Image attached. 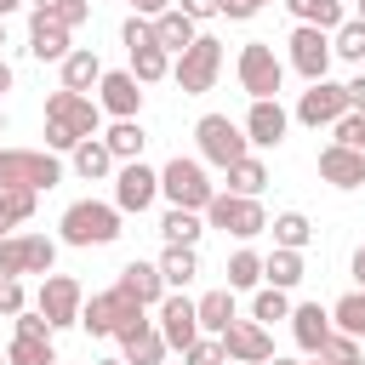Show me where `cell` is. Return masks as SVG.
<instances>
[{
	"label": "cell",
	"mask_w": 365,
	"mask_h": 365,
	"mask_svg": "<svg viewBox=\"0 0 365 365\" xmlns=\"http://www.w3.org/2000/svg\"><path fill=\"white\" fill-rule=\"evenodd\" d=\"M262 6L257 0H217V17H234V23H245V17H257Z\"/></svg>",
	"instance_id": "7dc6e473"
},
{
	"label": "cell",
	"mask_w": 365,
	"mask_h": 365,
	"mask_svg": "<svg viewBox=\"0 0 365 365\" xmlns=\"http://www.w3.org/2000/svg\"><path fill=\"white\" fill-rule=\"evenodd\" d=\"M331 143H342V148L365 154V114H342V120L331 125Z\"/></svg>",
	"instance_id": "7bdbcfd3"
},
{
	"label": "cell",
	"mask_w": 365,
	"mask_h": 365,
	"mask_svg": "<svg viewBox=\"0 0 365 365\" xmlns=\"http://www.w3.org/2000/svg\"><path fill=\"white\" fill-rule=\"evenodd\" d=\"M17 336H51V325H46L34 308H23V314H17Z\"/></svg>",
	"instance_id": "c3c4849f"
},
{
	"label": "cell",
	"mask_w": 365,
	"mask_h": 365,
	"mask_svg": "<svg viewBox=\"0 0 365 365\" xmlns=\"http://www.w3.org/2000/svg\"><path fill=\"white\" fill-rule=\"evenodd\" d=\"M6 359L11 365H57V348H51V336H11Z\"/></svg>",
	"instance_id": "ab89813d"
},
{
	"label": "cell",
	"mask_w": 365,
	"mask_h": 365,
	"mask_svg": "<svg viewBox=\"0 0 365 365\" xmlns=\"http://www.w3.org/2000/svg\"><path fill=\"white\" fill-rule=\"evenodd\" d=\"M160 234H165V245H200V234H205V217L200 211H165L160 217Z\"/></svg>",
	"instance_id": "1f68e13d"
},
{
	"label": "cell",
	"mask_w": 365,
	"mask_h": 365,
	"mask_svg": "<svg viewBox=\"0 0 365 365\" xmlns=\"http://www.w3.org/2000/svg\"><path fill=\"white\" fill-rule=\"evenodd\" d=\"M29 51H34L40 63H63L74 46H68V29H63V23H51V17L34 11V17H29Z\"/></svg>",
	"instance_id": "603a6c76"
},
{
	"label": "cell",
	"mask_w": 365,
	"mask_h": 365,
	"mask_svg": "<svg viewBox=\"0 0 365 365\" xmlns=\"http://www.w3.org/2000/svg\"><path fill=\"white\" fill-rule=\"evenodd\" d=\"M0 137H6V108H0Z\"/></svg>",
	"instance_id": "91938a15"
},
{
	"label": "cell",
	"mask_w": 365,
	"mask_h": 365,
	"mask_svg": "<svg viewBox=\"0 0 365 365\" xmlns=\"http://www.w3.org/2000/svg\"><path fill=\"white\" fill-rule=\"evenodd\" d=\"M57 68H63V91H80V97L103 80V63H97V51H91V46H74Z\"/></svg>",
	"instance_id": "484cf974"
},
{
	"label": "cell",
	"mask_w": 365,
	"mask_h": 365,
	"mask_svg": "<svg viewBox=\"0 0 365 365\" xmlns=\"http://www.w3.org/2000/svg\"><path fill=\"white\" fill-rule=\"evenodd\" d=\"M97 108L114 114V120H137L143 86L131 80V68H103V80H97Z\"/></svg>",
	"instance_id": "e0dca14e"
},
{
	"label": "cell",
	"mask_w": 365,
	"mask_h": 365,
	"mask_svg": "<svg viewBox=\"0 0 365 365\" xmlns=\"http://www.w3.org/2000/svg\"><path fill=\"white\" fill-rule=\"evenodd\" d=\"M0 365H11V359H0Z\"/></svg>",
	"instance_id": "e7e4bbea"
},
{
	"label": "cell",
	"mask_w": 365,
	"mask_h": 365,
	"mask_svg": "<svg viewBox=\"0 0 365 365\" xmlns=\"http://www.w3.org/2000/svg\"><path fill=\"white\" fill-rule=\"evenodd\" d=\"M348 365H365V359H348Z\"/></svg>",
	"instance_id": "6125c7cd"
},
{
	"label": "cell",
	"mask_w": 365,
	"mask_h": 365,
	"mask_svg": "<svg viewBox=\"0 0 365 365\" xmlns=\"http://www.w3.org/2000/svg\"><path fill=\"white\" fill-rule=\"evenodd\" d=\"M171 74V57L160 51V46H131V80L137 86H154V80H165Z\"/></svg>",
	"instance_id": "8d00e7d4"
},
{
	"label": "cell",
	"mask_w": 365,
	"mask_h": 365,
	"mask_svg": "<svg viewBox=\"0 0 365 365\" xmlns=\"http://www.w3.org/2000/svg\"><path fill=\"white\" fill-rule=\"evenodd\" d=\"M251 319H257V325H274V319H291V291H274V285H257V297H251Z\"/></svg>",
	"instance_id": "f35d334b"
},
{
	"label": "cell",
	"mask_w": 365,
	"mask_h": 365,
	"mask_svg": "<svg viewBox=\"0 0 365 365\" xmlns=\"http://www.w3.org/2000/svg\"><path fill=\"white\" fill-rule=\"evenodd\" d=\"M354 279H359V291H365V245L354 251Z\"/></svg>",
	"instance_id": "f5cc1de1"
},
{
	"label": "cell",
	"mask_w": 365,
	"mask_h": 365,
	"mask_svg": "<svg viewBox=\"0 0 365 365\" xmlns=\"http://www.w3.org/2000/svg\"><path fill=\"white\" fill-rule=\"evenodd\" d=\"M342 114H348V91H342L336 80H314V86L297 97V120L314 125V131H319V125H336Z\"/></svg>",
	"instance_id": "2e32d148"
},
{
	"label": "cell",
	"mask_w": 365,
	"mask_h": 365,
	"mask_svg": "<svg viewBox=\"0 0 365 365\" xmlns=\"http://www.w3.org/2000/svg\"><path fill=\"white\" fill-rule=\"evenodd\" d=\"M217 342H222L228 365H268V359H274V336H268V325H257V319H234Z\"/></svg>",
	"instance_id": "4fadbf2b"
},
{
	"label": "cell",
	"mask_w": 365,
	"mask_h": 365,
	"mask_svg": "<svg viewBox=\"0 0 365 365\" xmlns=\"http://www.w3.org/2000/svg\"><path fill=\"white\" fill-rule=\"evenodd\" d=\"M331 331H342V336H365V291H348V297H336L331 302Z\"/></svg>",
	"instance_id": "d6a6232c"
},
{
	"label": "cell",
	"mask_w": 365,
	"mask_h": 365,
	"mask_svg": "<svg viewBox=\"0 0 365 365\" xmlns=\"http://www.w3.org/2000/svg\"><path fill=\"white\" fill-rule=\"evenodd\" d=\"M125 6H131V17H148V23H154L160 11H171V0H125Z\"/></svg>",
	"instance_id": "816d5d0a"
},
{
	"label": "cell",
	"mask_w": 365,
	"mask_h": 365,
	"mask_svg": "<svg viewBox=\"0 0 365 365\" xmlns=\"http://www.w3.org/2000/svg\"><path fill=\"white\" fill-rule=\"evenodd\" d=\"M6 91H11V63L0 57V97H6Z\"/></svg>",
	"instance_id": "db71d44e"
},
{
	"label": "cell",
	"mask_w": 365,
	"mask_h": 365,
	"mask_svg": "<svg viewBox=\"0 0 365 365\" xmlns=\"http://www.w3.org/2000/svg\"><path fill=\"white\" fill-rule=\"evenodd\" d=\"M0 46H6V23H0Z\"/></svg>",
	"instance_id": "94428289"
},
{
	"label": "cell",
	"mask_w": 365,
	"mask_h": 365,
	"mask_svg": "<svg viewBox=\"0 0 365 365\" xmlns=\"http://www.w3.org/2000/svg\"><path fill=\"white\" fill-rule=\"evenodd\" d=\"M177 11L194 17V23H205V17H217V0H177Z\"/></svg>",
	"instance_id": "681fc988"
},
{
	"label": "cell",
	"mask_w": 365,
	"mask_h": 365,
	"mask_svg": "<svg viewBox=\"0 0 365 365\" xmlns=\"http://www.w3.org/2000/svg\"><path fill=\"white\" fill-rule=\"evenodd\" d=\"M245 143L251 148H279L285 143V131H291V114L279 108V97H268V103H251V114H245Z\"/></svg>",
	"instance_id": "ac0fdd59"
},
{
	"label": "cell",
	"mask_w": 365,
	"mask_h": 365,
	"mask_svg": "<svg viewBox=\"0 0 365 365\" xmlns=\"http://www.w3.org/2000/svg\"><path fill=\"white\" fill-rule=\"evenodd\" d=\"M308 365H325V359H308Z\"/></svg>",
	"instance_id": "be15d7a7"
},
{
	"label": "cell",
	"mask_w": 365,
	"mask_h": 365,
	"mask_svg": "<svg viewBox=\"0 0 365 365\" xmlns=\"http://www.w3.org/2000/svg\"><path fill=\"white\" fill-rule=\"evenodd\" d=\"M80 302H86L80 279H68V274H46V279H40V297H34V314H40V319L51 325V336H57V331L80 325Z\"/></svg>",
	"instance_id": "30bf717a"
},
{
	"label": "cell",
	"mask_w": 365,
	"mask_h": 365,
	"mask_svg": "<svg viewBox=\"0 0 365 365\" xmlns=\"http://www.w3.org/2000/svg\"><path fill=\"white\" fill-rule=\"evenodd\" d=\"M331 57H348V63H365V23L348 17L336 34H331Z\"/></svg>",
	"instance_id": "b9f144b4"
},
{
	"label": "cell",
	"mask_w": 365,
	"mask_h": 365,
	"mask_svg": "<svg viewBox=\"0 0 365 365\" xmlns=\"http://www.w3.org/2000/svg\"><path fill=\"white\" fill-rule=\"evenodd\" d=\"M63 182V160L51 148H0V188H29L46 194Z\"/></svg>",
	"instance_id": "7a4b0ae2"
},
{
	"label": "cell",
	"mask_w": 365,
	"mask_h": 365,
	"mask_svg": "<svg viewBox=\"0 0 365 365\" xmlns=\"http://www.w3.org/2000/svg\"><path fill=\"white\" fill-rule=\"evenodd\" d=\"M34 200H40V194H29V188H0V240L34 217Z\"/></svg>",
	"instance_id": "d590c367"
},
{
	"label": "cell",
	"mask_w": 365,
	"mask_h": 365,
	"mask_svg": "<svg viewBox=\"0 0 365 365\" xmlns=\"http://www.w3.org/2000/svg\"><path fill=\"white\" fill-rule=\"evenodd\" d=\"M342 91H348V114H365V74H354Z\"/></svg>",
	"instance_id": "f907efd6"
},
{
	"label": "cell",
	"mask_w": 365,
	"mask_h": 365,
	"mask_svg": "<svg viewBox=\"0 0 365 365\" xmlns=\"http://www.w3.org/2000/svg\"><path fill=\"white\" fill-rule=\"evenodd\" d=\"M268 228H274V245H279V251H302V245L314 240V222H308L302 211H279Z\"/></svg>",
	"instance_id": "836d02e7"
},
{
	"label": "cell",
	"mask_w": 365,
	"mask_h": 365,
	"mask_svg": "<svg viewBox=\"0 0 365 365\" xmlns=\"http://www.w3.org/2000/svg\"><path fill=\"white\" fill-rule=\"evenodd\" d=\"M222 274H228V291H257L262 285V257L257 251H234Z\"/></svg>",
	"instance_id": "74e56055"
},
{
	"label": "cell",
	"mask_w": 365,
	"mask_h": 365,
	"mask_svg": "<svg viewBox=\"0 0 365 365\" xmlns=\"http://www.w3.org/2000/svg\"><path fill=\"white\" fill-rule=\"evenodd\" d=\"M97 125H103L97 97L63 91V86L46 97V148H51V154H74L86 137H97Z\"/></svg>",
	"instance_id": "6da1fadb"
},
{
	"label": "cell",
	"mask_w": 365,
	"mask_h": 365,
	"mask_svg": "<svg viewBox=\"0 0 365 365\" xmlns=\"http://www.w3.org/2000/svg\"><path fill=\"white\" fill-rule=\"evenodd\" d=\"M354 17H359V23H365V0H354Z\"/></svg>",
	"instance_id": "9f6ffc18"
},
{
	"label": "cell",
	"mask_w": 365,
	"mask_h": 365,
	"mask_svg": "<svg viewBox=\"0 0 365 365\" xmlns=\"http://www.w3.org/2000/svg\"><path fill=\"white\" fill-rule=\"evenodd\" d=\"M285 11H291L302 29H319V34H336V29L348 23L342 0H285Z\"/></svg>",
	"instance_id": "d4e9b609"
},
{
	"label": "cell",
	"mask_w": 365,
	"mask_h": 365,
	"mask_svg": "<svg viewBox=\"0 0 365 365\" xmlns=\"http://www.w3.org/2000/svg\"><path fill=\"white\" fill-rule=\"evenodd\" d=\"M182 365H228V354H222V342H217V336H200V342H188V348H182Z\"/></svg>",
	"instance_id": "ee69618b"
},
{
	"label": "cell",
	"mask_w": 365,
	"mask_h": 365,
	"mask_svg": "<svg viewBox=\"0 0 365 365\" xmlns=\"http://www.w3.org/2000/svg\"><path fill=\"white\" fill-rule=\"evenodd\" d=\"M29 6H34L40 17H51V23H63L68 34H74V29H80V23L91 17V0H29Z\"/></svg>",
	"instance_id": "60d3db41"
},
{
	"label": "cell",
	"mask_w": 365,
	"mask_h": 365,
	"mask_svg": "<svg viewBox=\"0 0 365 365\" xmlns=\"http://www.w3.org/2000/svg\"><path fill=\"white\" fill-rule=\"evenodd\" d=\"M194 143H200V160H205V165H217V171H228L234 160H245V154H251L245 131H240L228 114H200V125H194Z\"/></svg>",
	"instance_id": "ba28073f"
},
{
	"label": "cell",
	"mask_w": 365,
	"mask_h": 365,
	"mask_svg": "<svg viewBox=\"0 0 365 365\" xmlns=\"http://www.w3.org/2000/svg\"><path fill=\"white\" fill-rule=\"evenodd\" d=\"M262 188H268V165H262L257 154H245V160L228 165V188H222V194H245V200H257Z\"/></svg>",
	"instance_id": "4dcf8cb0"
},
{
	"label": "cell",
	"mask_w": 365,
	"mask_h": 365,
	"mask_svg": "<svg viewBox=\"0 0 365 365\" xmlns=\"http://www.w3.org/2000/svg\"><path fill=\"white\" fill-rule=\"evenodd\" d=\"M120 354H125V365H165L171 348H165V336L148 325V331H137L131 342H120Z\"/></svg>",
	"instance_id": "e575fe53"
},
{
	"label": "cell",
	"mask_w": 365,
	"mask_h": 365,
	"mask_svg": "<svg viewBox=\"0 0 365 365\" xmlns=\"http://www.w3.org/2000/svg\"><path fill=\"white\" fill-rule=\"evenodd\" d=\"M262 285H274V291H291V285H302V251H268L262 257Z\"/></svg>",
	"instance_id": "f546056e"
},
{
	"label": "cell",
	"mask_w": 365,
	"mask_h": 365,
	"mask_svg": "<svg viewBox=\"0 0 365 365\" xmlns=\"http://www.w3.org/2000/svg\"><path fill=\"white\" fill-rule=\"evenodd\" d=\"M291 336H297V348H302L308 359H319V348H325V336H331V308L297 302V308H291Z\"/></svg>",
	"instance_id": "d6986e66"
},
{
	"label": "cell",
	"mask_w": 365,
	"mask_h": 365,
	"mask_svg": "<svg viewBox=\"0 0 365 365\" xmlns=\"http://www.w3.org/2000/svg\"><path fill=\"white\" fill-rule=\"evenodd\" d=\"M194 319H200V336H222V331L234 325V291H228V285L205 291V297L194 302Z\"/></svg>",
	"instance_id": "cb8c5ba5"
},
{
	"label": "cell",
	"mask_w": 365,
	"mask_h": 365,
	"mask_svg": "<svg viewBox=\"0 0 365 365\" xmlns=\"http://www.w3.org/2000/svg\"><path fill=\"white\" fill-rule=\"evenodd\" d=\"M222 74V40L217 34H200L182 57H171V80L182 86V97H205Z\"/></svg>",
	"instance_id": "277c9868"
},
{
	"label": "cell",
	"mask_w": 365,
	"mask_h": 365,
	"mask_svg": "<svg viewBox=\"0 0 365 365\" xmlns=\"http://www.w3.org/2000/svg\"><path fill=\"white\" fill-rule=\"evenodd\" d=\"M114 285H120L131 302H143V308H160V302H165V279H160V268H154V262H125Z\"/></svg>",
	"instance_id": "44dd1931"
},
{
	"label": "cell",
	"mask_w": 365,
	"mask_h": 365,
	"mask_svg": "<svg viewBox=\"0 0 365 365\" xmlns=\"http://www.w3.org/2000/svg\"><path fill=\"white\" fill-rule=\"evenodd\" d=\"M120 40H125V51H131V46H154V23H148V17H125V23H120Z\"/></svg>",
	"instance_id": "f6af8a7d"
},
{
	"label": "cell",
	"mask_w": 365,
	"mask_h": 365,
	"mask_svg": "<svg viewBox=\"0 0 365 365\" xmlns=\"http://www.w3.org/2000/svg\"><path fill=\"white\" fill-rule=\"evenodd\" d=\"M285 46H291V68H297L308 86L331 74V34H319V29H302V23H297Z\"/></svg>",
	"instance_id": "9a60e30c"
},
{
	"label": "cell",
	"mask_w": 365,
	"mask_h": 365,
	"mask_svg": "<svg viewBox=\"0 0 365 365\" xmlns=\"http://www.w3.org/2000/svg\"><path fill=\"white\" fill-rule=\"evenodd\" d=\"M91 365H125V359H91Z\"/></svg>",
	"instance_id": "6f0895ef"
},
{
	"label": "cell",
	"mask_w": 365,
	"mask_h": 365,
	"mask_svg": "<svg viewBox=\"0 0 365 365\" xmlns=\"http://www.w3.org/2000/svg\"><path fill=\"white\" fill-rule=\"evenodd\" d=\"M154 268H160L165 291H182V285L200 274V251H194V245H165V257H160Z\"/></svg>",
	"instance_id": "f1b7e54d"
},
{
	"label": "cell",
	"mask_w": 365,
	"mask_h": 365,
	"mask_svg": "<svg viewBox=\"0 0 365 365\" xmlns=\"http://www.w3.org/2000/svg\"><path fill=\"white\" fill-rule=\"evenodd\" d=\"M160 194H165L177 211H205V205H211V194H217V182L205 177V165H200V160H182V154H177V160H165V165H160Z\"/></svg>",
	"instance_id": "5b68a950"
},
{
	"label": "cell",
	"mask_w": 365,
	"mask_h": 365,
	"mask_svg": "<svg viewBox=\"0 0 365 365\" xmlns=\"http://www.w3.org/2000/svg\"><path fill=\"white\" fill-rule=\"evenodd\" d=\"M68 165H74V177H86V182H103V177H114V154L103 148V137H86V143L68 154Z\"/></svg>",
	"instance_id": "83f0119b"
},
{
	"label": "cell",
	"mask_w": 365,
	"mask_h": 365,
	"mask_svg": "<svg viewBox=\"0 0 365 365\" xmlns=\"http://www.w3.org/2000/svg\"><path fill=\"white\" fill-rule=\"evenodd\" d=\"M154 200H160V171H154V165H143V160L114 165V211H120V217H137V211H148Z\"/></svg>",
	"instance_id": "8fae6325"
},
{
	"label": "cell",
	"mask_w": 365,
	"mask_h": 365,
	"mask_svg": "<svg viewBox=\"0 0 365 365\" xmlns=\"http://www.w3.org/2000/svg\"><path fill=\"white\" fill-rule=\"evenodd\" d=\"M23 308H29V302H23V279H6V274H0V314L17 319Z\"/></svg>",
	"instance_id": "bcb514c9"
},
{
	"label": "cell",
	"mask_w": 365,
	"mask_h": 365,
	"mask_svg": "<svg viewBox=\"0 0 365 365\" xmlns=\"http://www.w3.org/2000/svg\"><path fill=\"white\" fill-rule=\"evenodd\" d=\"M205 217V228H222V234H234V240H257L262 228H268V211H262V200H245V194H211V205L200 211Z\"/></svg>",
	"instance_id": "8992f818"
},
{
	"label": "cell",
	"mask_w": 365,
	"mask_h": 365,
	"mask_svg": "<svg viewBox=\"0 0 365 365\" xmlns=\"http://www.w3.org/2000/svg\"><path fill=\"white\" fill-rule=\"evenodd\" d=\"M257 6H268V0H257Z\"/></svg>",
	"instance_id": "03108f58"
},
{
	"label": "cell",
	"mask_w": 365,
	"mask_h": 365,
	"mask_svg": "<svg viewBox=\"0 0 365 365\" xmlns=\"http://www.w3.org/2000/svg\"><path fill=\"white\" fill-rule=\"evenodd\" d=\"M63 245H114L120 240V211L114 205H103V200H74L68 211H63Z\"/></svg>",
	"instance_id": "3957f363"
},
{
	"label": "cell",
	"mask_w": 365,
	"mask_h": 365,
	"mask_svg": "<svg viewBox=\"0 0 365 365\" xmlns=\"http://www.w3.org/2000/svg\"><path fill=\"white\" fill-rule=\"evenodd\" d=\"M268 365H297V359H268Z\"/></svg>",
	"instance_id": "680465c9"
},
{
	"label": "cell",
	"mask_w": 365,
	"mask_h": 365,
	"mask_svg": "<svg viewBox=\"0 0 365 365\" xmlns=\"http://www.w3.org/2000/svg\"><path fill=\"white\" fill-rule=\"evenodd\" d=\"M194 40H200V23H194V17H182L177 6L154 17V46H160L165 57H182V51H188Z\"/></svg>",
	"instance_id": "7402d4cb"
},
{
	"label": "cell",
	"mask_w": 365,
	"mask_h": 365,
	"mask_svg": "<svg viewBox=\"0 0 365 365\" xmlns=\"http://www.w3.org/2000/svg\"><path fill=\"white\" fill-rule=\"evenodd\" d=\"M143 143H148V131H143L137 120H114V125L103 131V148L114 154V165H125V160H143Z\"/></svg>",
	"instance_id": "4316f807"
},
{
	"label": "cell",
	"mask_w": 365,
	"mask_h": 365,
	"mask_svg": "<svg viewBox=\"0 0 365 365\" xmlns=\"http://www.w3.org/2000/svg\"><path fill=\"white\" fill-rule=\"evenodd\" d=\"M51 262H57V240H46V234H6L0 240V274L6 279H23V274H51Z\"/></svg>",
	"instance_id": "9c48e42d"
},
{
	"label": "cell",
	"mask_w": 365,
	"mask_h": 365,
	"mask_svg": "<svg viewBox=\"0 0 365 365\" xmlns=\"http://www.w3.org/2000/svg\"><path fill=\"white\" fill-rule=\"evenodd\" d=\"M234 68H240V86L251 91V103H268V97H279V86H285V63L274 57L268 40H245Z\"/></svg>",
	"instance_id": "52a82bcc"
},
{
	"label": "cell",
	"mask_w": 365,
	"mask_h": 365,
	"mask_svg": "<svg viewBox=\"0 0 365 365\" xmlns=\"http://www.w3.org/2000/svg\"><path fill=\"white\" fill-rule=\"evenodd\" d=\"M57 365H63V359H57Z\"/></svg>",
	"instance_id": "003e7915"
},
{
	"label": "cell",
	"mask_w": 365,
	"mask_h": 365,
	"mask_svg": "<svg viewBox=\"0 0 365 365\" xmlns=\"http://www.w3.org/2000/svg\"><path fill=\"white\" fill-rule=\"evenodd\" d=\"M143 302H131L120 285H108V291H97V297H86L80 302V325L91 331V336H114L120 331V319H131Z\"/></svg>",
	"instance_id": "7c38bea8"
},
{
	"label": "cell",
	"mask_w": 365,
	"mask_h": 365,
	"mask_svg": "<svg viewBox=\"0 0 365 365\" xmlns=\"http://www.w3.org/2000/svg\"><path fill=\"white\" fill-rule=\"evenodd\" d=\"M17 6H29V0H0V23H6V17L17 11Z\"/></svg>",
	"instance_id": "11a10c76"
},
{
	"label": "cell",
	"mask_w": 365,
	"mask_h": 365,
	"mask_svg": "<svg viewBox=\"0 0 365 365\" xmlns=\"http://www.w3.org/2000/svg\"><path fill=\"white\" fill-rule=\"evenodd\" d=\"M319 177L331 188H365V154H354L342 143H325L319 148Z\"/></svg>",
	"instance_id": "ffe728a7"
},
{
	"label": "cell",
	"mask_w": 365,
	"mask_h": 365,
	"mask_svg": "<svg viewBox=\"0 0 365 365\" xmlns=\"http://www.w3.org/2000/svg\"><path fill=\"white\" fill-rule=\"evenodd\" d=\"M154 331L165 336V348H188V342H200V319H194V302L182 297V291H165V302L154 308Z\"/></svg>",
	"instance_id": "5bb4252c"
}]
</instances>
